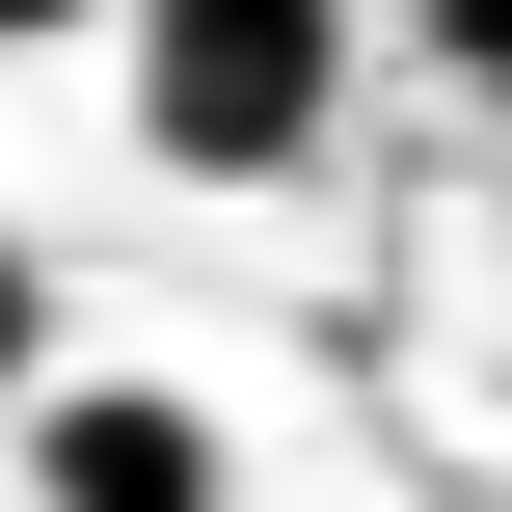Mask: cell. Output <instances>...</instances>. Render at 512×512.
<instances>
[{
	"mask_svg": "<svg viewBox=\"0 0 512 512\" xmlns=\"http://www.w3.org/2000/svg\"><path fill=\"white\" fill-rule=\"evenodd\" d=\"M27 324H54V297H27V243H0V405H27Z\"/></svg>",
	"mask_w": 512,
	"mask_h": 512,
	"instance_id": "4",
	"label": "cell"
},
{
	"mask_svg": "<svg viewBox=\"0 0 512 512\" xmlns=\"http://www.w3.org/2000/svg\"><path fill=\"white\" fill-rule=\"evenodd\" d=\"M54 27H108V0H0V54H54Z\"/></svg>",
	"mask_w": 512,
	"mask_h": 512,
	"instance_id": "5",
	"label": "cell"
},
{
	"mask_svg": "<svg viewBox=\"0 0 512 512\" xmlns=\"http://www.w3.org/2000/svg\"><path fill=\"white\" fill-rule=\"evenodd\" d=\"M108 27H135V135L189 189H270L351 108V0H108Z\"/></svg>",
	"mask_w": 512,
	"mask_h": 512,
	"instance_id": "1",
	"label": "cell"
},
{
	"mask_svg": "<svg viewBox=\"0 0 512 512\" xmlns=\"http://www.w3.org/2000/svg\"><path fill=\"white\" fill-rule=\"evenodd\" d=\"M0 432H27V512H243V459H216L189 378H27Z\"/></svg>",
	"mask_w": 512,
	"mask_h": 512,
	"instance_id": "2",
	"label": "cell"
},
{
	"mask_svg": "<svg viewBox=\"0 0 512 512\" xmlns=\"http://www.w3.org/2000/svg\"><path fill=\"white\" fill-rule=\"evenodd\" d=\"M405 27H432V54H459V81L512 108V0H405Z\"/></svg>",
	"mask_w": 512,
	"mask_h": 512,
	"instance_id": "3",
	"label": "cell"
}]
</instances>
